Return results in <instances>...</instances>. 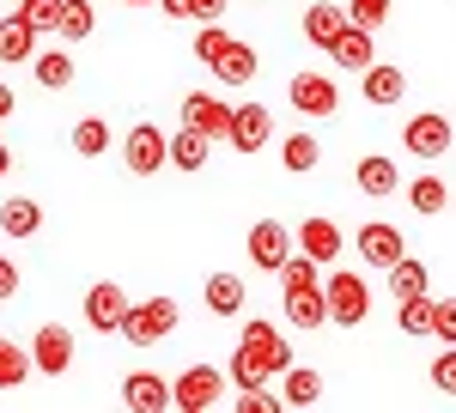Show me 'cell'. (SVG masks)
<instances>
[{
    "label": "cell",
    "instance_id": "cell-1",
    "mask_svg": "<svg viewBox=\"0 0 456 413\" xmlns=\"http://www.w3.org/2000/svg\"><path fill=\"white\" fill-rule=\"evenodd\" d=\"M176 298H141V304H128V316H122V341L128 346H152V341H165L176 328Z\"/></svg>",
    "mask_w": 456,
    "mask_h": 413
},
{
    "label": "cell",
    "instance_id": "cell-2",
    "mask_svg": "<svg viewBox=\"0 0 456 413\" xmlns=\"http://www.w3.org/2000/svg\"><path fill=\"white\" fill-rule=\"evenodd\" d=\"M451 140H456V128H451V116L444 109H420V116H408V128H402V152H414V158H444L451 152Z\"/></svg>",
    "mask_w": 456,
    "mask_h": 413
},
{
    "label": "cell",
    "instance_id": "cell-3",
    "mask_svg": "<svg viewBox=\"0 0 456 413\" xmlns=\"http://www.w3.org/2000/svg\"><path fill=\"white\" fill-rule=\"evenodd\" d=\"M122 165H128L134 176H159L165 165H171V134L152 128V122L128 128V134H122Z\"/></svg>",
    "mask_w": 456,
    "mask_h": 413
},
{
    "label": "cell",
    "instance_id": "cell-4",
    "mask_svg": "<svg viewBox=\"0 0 456 413\" xmlns=\"http://www.w3.org/2000/svg\"><path fill=\"white\" fill-rule=\"evenodd\" d=\"M238 346H244L249 359L268 371V377H281V371H292V346H286V335L274 328V322H262V316H249L244 335H238Z\"/></svg>",
    "mask_w": 456,
    "mask_h": 413
},
{
    "label": "cell",
    "instance_id": "cell-5",
    "mask_svg": "<svg viewBox=\"0 0 456 413\" xmlns=\"http://www.w3.org/2000/svg\"><path fill=\"white\" fill-rule=\"evenodd\" d=\"M322 292H329V316H335L341 328H359V322L371 316V286H365V274H329Z\"/></svg>",
    "mask_w": 456,
    "mask_h": 413
},
{
    "label": "cell",
    "instance_id": "cell-6",
    "mask_svg": "<svg viewBox=\"0 0 456 413\" xmlns=\"http://www.w3.org/2000/svg\"><path fill=\"white\" fill-rule=\"evenodd\" d=\"M281 304H286V322L292 328H322V322H335L329 316V292H322V279H298V286H286L281 279Z\"/></svg>",
    "mask_w": 456,
    "mask_h": 413
},
{
    "label": "cell",
    "instance_id": "cell-7",
    "mask_svg": "<svg viewBox=\"0 0 456 413\" xmlns=\"http://www.w3.org/2000/svg\"><path fill=\"white\" fill-rule=\"evenodd\" d=\"M286 98H292V109H298V116L322 122V116H335V109H341V85H335L329 73H292Z\"/></svg>",
    "mask_w": 456,
    "mask_h": 413
},
{
    "label": "cell",
    "instance_id": "cell-8",
    "mask_svg": "<svg viewBox=\"0 0 456 413\" xmlns=\"http://www.w3.org/2000/svg\"><path fill=\"white\" fill-rule=\"evenodd\" d=\"M292 231H286L281 219H256V225H249V262H256V268H262V274H281L286 262H292Z\"/></svg>",
    "mask_w": 456,
    "mask_h": 413
},
{
    "label": "cell",
    "instance_id": "cell-9",
    "mask_svg": "<svg viewBox=\"0 0 456 413\" xmlns=\"http://www.w3.org/2000/svg\"><path fill=\"white\" fill-rule=\"evenodd\" d=\"M353 249L365 255V268H384V274L408 255V243H402V231H395L389 219H365V225H359V238H353Z\"/></svg>",
    "mask_w": 456,
    "mask_h": 413
},
{
    "label": "cell",
    "instance_id": "cell-10",
    "mask_svg": "<svg viewBox=\"0 0 456 413\" xmlns=\"http://www.w3.org/2000/svg\"><path fill=\"white\" fill-rule=\"evenodd\" d=\"M225 383L232 371H213V365H189L183 377H176V408L183 413H208L219 395H225Z\"/></svg>",
    "mask_w": 456,
    "mask_h": 413
},
{
    "label": "cell",
    "instance_id": "cell-11",
    "mask_svg": "<svg viewBox=\"0 0 456 413\" xmlns=\"http://www.w3.org/2000/svg\"><path fill=\"white\" fill-rule=\"evenodd\" d=\"M31 359H37V371H43V377H68V365H73V328L43 322V328H37V341H31Z\"/></svg>",
    "mask_w": 456,
    "mask_h": 413
},
{
    "label": "cell",
    "instance_id": "cell-12",
    "mask_svg": "<svg viewBox=\"0 0 456 413\" xmlns=\"http://www.w3.org/2000/svg\"><path fill=\"white\" fill-rule=\"evenodd\" d=\"M122 316H128V292H122L116 279H98V286L86 292V322H92L98 335H122Z\"/></svg>",
    "mask_w": 456,
    "mask_h": 413
},
{
    "label": "cell",
    "instance_id": "cell-13",
    "mask_svg": "<svg viewBox=\"0 0 456 413\" xmlns=\"http://www.w3.org/2000/svg\"><path fill=\"white\" fill-rule=\"evenodd\" d=\"M122 401L134 413H165L176 408V383H165L159 371H134V377H122Z\"/></svg>",
    "mask_w": 456,
    "mask_h": 413
},
{
    "label": "cell",
    "instance_id": "cell-14",
    "mask_svg": "<svg viewBox=\"0 0 456 413\" xmlns=\"http://www.w3.org/2000/svg\"><path fill=\"white\" fill-rule=\"evenodd\" d=\"M232 109H238V103H219L213 92H189V98H183V122L201 128V134H213V140H232Z\"/></svg>",
    "mask_w": 456,
    "mask_h": 413
},
{
    "label": "cell",
    "instance_id": "cell-15",
    "mask_svg": "<svg viewBox=\"0 0 456 413\" xmlns=\"http://www.w3.org/2000/svg\"><path fill=\"white\" fill-rule=\"evenodd\" d=\"M268 140H274V116H268L262 103H238V109H232V146H238V152H262Z\"/></svg>",
    "mask_w": 456,
    "mask_h": 413
},
{
    "label": "cell",
    "instance_id": "cell-16",
    "mask_svg": "<svg viewBox=\"0 0 456 413\" xmlns=\"http://www.w3.org/2000/svg\"><path fill=\"white\" fill-rule=\"evenodd\" d=\"M37 36H43V31L12 6V12L0 19V61H6V68H12V61H37Z\"/></svg>",
    "mask_w": 456,
    "mask_h": 413
},
{
    "label": "cell",
    "instance_id": "cell-17",
    "mask_svg": "<svg viewBox=\"0 0 456 413\" xmlns=\"http://www.w3.org/2000/svg\"><path fill=\"white\" fill-rule=\"evenodd\" d=\"M359 92H365V103H402L408 98V73L395 68V61H371V68L359 73Z\"/></svg>",
    "mask_w": 456,
    "mask_h": 413
},
{
    "label": "cell",
    "instance_id": "cell-18",
    "mask_svg": "<svg viewBox=\"0 0 456 413\" xmlns=\"http://www.w3.org/2000/svg\"><path fill=\"white\" fill-rule=\"evenodd\" d=\"M353 182H359V195H371V201H389V195L402 189L395 158H384V152H365V158H359V171H353Z\"/></svg>",
    "mask_w": 456,
    "mask_h": 413
},
{
    "label": "cell",
    "instance_id": "cell-19",
    "mask_svg": "<svg viewBox=\"0 0 456 413\" xmlns=\"http://www.w3.org/2000/svg\"><path fill=\"white\" fill-rule=\"evenodd\" d=\"M371 36H378V31H365V25H347V31L335 36V49H329V55H335V68L365 73L371 61H378V43H371Z\"/></svg>",
    "mask_w": 456,
    "mask_h": 413
},
{
    "label": "cell",
    "instance_id": "cell-20",
    "mask_svg": "<svg viewBox=\"0 0 456 413\" xmlns=\"http://www.w3.org/2000/svg\"><path fill=\"white\" fill-rule=\"evenodd\" d=\"M353 25V12L341 6V0H322V6H311L305 12V36H311L316 49H335V36Z\"/></svg>",
    "mask_w": 456,
    "mask_h": 413
},
{
    "label": "cell",
    "instance_id": "cell-21",
    "mask_svg": "<svg viewBox=\"0 0 456 413\" xmlns=\"http://www.w3.org/2000/svg\"><path fill=\"white\" fill-rule=\"evenodd\" d=\"M256 68H262V61H256V49L238 43V36L225 43V55H213V79H219V85H249Z\"/></svg>",
    "mask_w": 456,
    "mask_h": 413
},
{
    "label": "cell",
    "instance_id": "cell-22",
    "mask_svg": "<svg viewBox=\"0 0 456 413\" xmlns=\"http://www.w3.org/2000/svg\"><path fill=\"white\" fill-rule=\"evenodd\" d=\"M298 249L329 268V262L341 255V225H335V219H305V225H298Z\"/></svg>",
    "mask_w": 456,
    "mask_h": 413
},
{
    "label": "cell",
    "instance_id": "cell-23",
    "mask_svg": "<svg viewBox=\"0 0 456 413\" xmlns=\"http://www.w3.org/2000/svg\"><path fill=\"white\" fill-rule=\"evenodd\" d=\"M316 401H322V377H316L311 365L281 371V408H316Z\"/></svg>",
    "mask_w": 456,
    "mask_h": 413
},
{
    "label": "cell",
    "instance_id": "cell-24",
    "mask_svg": "<svg viewBox=\"0 0 456 413\" xmlns=\"http://www.w3.org/2000/svg\"><path fill=\"white\" fill-rule=\"evenodd\" d=\"M31 73H37L43 92H68V85H73V55H61V49H37Z\"/></svg>",
    "mask_w": 456,
    "mask_h": 413
},
{
    "label": "cell",
    "instance_id": "cell-25",
    "mask_svg": "<svg viewBox=\"0 0 456 413\" xmlns=\"http://www.w3.org/2000/svg\"><path fill=\"white\" fill-rule=\"evenodd\" d=\"M208 146H213V134H201V128L183 122V134H171V165L176 171H201V165H208Z\"/></svg>",
    "mask_w": 456,
    "mask_h": 413
},
{
    "label": "cell",
    "instance_id": "cell-26",
    "mask_svg": "<svg viewBox=\"0 0 456 413\" xmlns=\"http://www.w3.org/2000/svg\"><path fill=\"white\" fill-rule=\"evenodd\" d=\"M110 146H116V134H110L104 116H86V122H73V152H79V158H104Z\"/></svg>",
    "mask_w": 456,
    "mask_h": 413
},
{
    "label": "cell",
    "instance_id": "cell-27",
    "mask_svg": "<svg viewBox=\"0 0 456 413\" xmlns=\"http://www.w3.org/2000/svg\"><path fill=\"white\" fill-rule=\"evenodd\" d=\"M0 231L6 238H37L43 231V206L37 201H0Z\"/></svg>",
    "mask_w": 456,
    "mask_h": 413
},
{
    "label": "cell",
    "instance_id": "cell-28",
    "mask_svg": "<svg viewBox=\"0 0 456 413\" xmlns=\"http://www.w3.org/2000/svg\"><path fill=\"white\" fill-rule=\"evenodd\" d=\"M201 298H208L213 316H238V310H244V279H238V274H213Z\"/></svg>",
    "mask_w": 456,
    "mask_h": 413
},
{
    "label": "cell",
    "instance_id": "cell-29",
    "mask_svg": "<svg viewBox=\"0 0 456 413\" xmlns=\"http://www.w3.org/2000/svg\"><path fill=\"white\" fill-rule=\"evenodd\" d=\"M31 371H37L31 346H19V341H6V335H0V389H19Z\"/></svg>",
    "mask_w": 456,
    "mask_h": 413
},
{
    "label": "cell",
    "instance_id": "cell-30",
    "mask_svg": "<svg viewBox=\"0 0 456 413\" xmlns=\"http://www.w3.org/2000/svg\"><path fill=\"white\" fill-rule=\"evenodd\" d=\"M426 286H432V274H426V262H414V255H402V262L389 268V292H395V304H402V298H420Z\"/></svg>",
    "mask_w": 456,
    "mask_h": 413
},
{
    "label": "cell",
    "instance_id": "cell-31",
    "mask_svg": "<svg viewBox=\"0 0 456 413\" xmlns=\"http://www.w3.org/2000/svg\"><path fill=\"white\" fill-rule=\"evenodd\" d=\"M444 201H451V189H444L438 176H414V182H408V206H414V213H426V219H438V213H444Z\"/></svg>",
    "mask_w": 456,
    "mask_h": 413
},
{
    "label": "cell",
    "instance_id": "cell-32",
    "mask_svg": "<svg viewBox=\"0 0 456 413\" xmlns=\"http://www.w3.org/2000/svg\"><path fill=\"white\" fill-rule=\"evenodd\" d=\"M316 158H322L316 134H286V140H281V165H286L292 176H298V171H316Z\"/></svg>",
    "mask_w": 456,
    "mask_h": 413
},
{
    "label": "cell",
    "instance_id": "cell-33",
    "mask_svg": "<svg viewBox=\"0 0 456 413\" xmlns=\"http://www.w3.org/2000/svg\"><path fill=\"white\" fill-rule=\"evenodd\" d=\"M92 31H98V12H92V0H68V12H61V43H86Z\"/></svg>",
    "mask_w": 456,
    "mask_h": 413
},
{
    "label": "cell",
    "instance_id": "cell-34",
    "mask_svg": "<svg viewBox=\"0 0 456 413\" xmlns=\"http://www.w3.org/2000/svg\"><path fill=\"white\" fill-rule=\"evenodd\" d=\"M432 310H438V298L432 292H420V298H402V335H432Z\"/></svg>",
    "mask_w": 456,
    "mask_h": 413
},
{
    "label": "cell",
    "instance_id": "cell-35",
    "mask_svg": "<svg viewBox=\"0 0 456 413\" xmlns=\"http://www.w3.org/2000/svg\"><path fill=\"white\" fill-rule=\"evenodd\" d=\"M19 12H25L43 36H61V12H68V0H25Z\"/></svg>",
    "mask_w": 456,
    "mask_h": 413
},
{
    "label": "cell",
    "instance_id": "cell-36",
    "mask_svg": "<svg viewBox=\"0 0 456 413\" xmlns=\"http://www.w3.org/2000/svg\"><path fill=\"white\" fill-rule=\"evenodd\" d=\"M171 19H189V25H213L219 12H225V0H159Z\"/></svg>",
    "mask_w": 456,
    "mask_h": 413
},
{
    "label": "cell",
    "instance_id": "cell-37",
    "mask_svg": "<svg viewBox=\"0 0 456 413\" xmlns=\"http://www.w3.org/2000/svg\"><path fill=\"white\" fill-rule=\"evenodd\" d=\"M225 43H232V31L213 19V25H201V31H195V55H201V61L213 68V55H225Z\"/></svg>",
    "mask_w": 456,
    "mask_h": 413
},
{
    "label": "cell",
    "instance_id": "cell-38",
    "mask_svg": "<svg viewBox=\"0 0 456 413\" xmlns=\"http://www.w3.org/2000/svg\"><path fill=\"white\" fill-rule=\"evenodd\" d=\"M353 25H365V31H384L389 25V0H347Z\"/></svg>",
    "mask_w": 456,
    "mask_h": 413
},
{
    "label": "cell",
    "instance_id": "cell-39",
    "mask_svg": "<svg viewBox=\"0 0 456 413\" xmlns=\"http://www.w3.org/2000/svg\"><path fill=\"white\" fill-rule=\"evenodd\" d=\"M225 371H232V383H238V389H262V377H268V371H262V365H256V359H249L244 346H238V352H232V365H225Z\"/></svg>",
    "mask_w": 456,
    "mask_h": 413
},
{
    "label": "cell",
    "instance_id": "cell-40",
    "mask_svg": "<svg viewBox=\"0 0 456 413\" xmlns=\"http://www.w3.org/2000/svg\"><path fill=\"white\" fill-rule=\"evenodd\" d=\"M432 389H438V395H456V346H444V352L432 359Z\"/></svg>",
    "mask_w": 456,
    "mask_h": 413
},
{
    "label": "cell",
    "instance_id": "cell-41",
    "mask_svg": "<svg viewBox=\"0 0 456 413\" xmlns=\"http://www.w3.org/2000/svg\"><path fill=\"white\" fill-rule=\"evenodd\" d=\"M432 335H438V346H456V298H438V310H432Z\"/></svg>",
    "mask_w": 456,
    "mask_h": 413
},
{
    "label": "cell",
    "instance_id": "cell-42",
    "mask_svg": "<svg viewBox=\"0 0 456 413\" xmlns=\"http://www.w3.org/2000/svg\"><path fill=\"white\" fill-rule=\"evenodd\" d=\"M281 401L274 395H262V389H238V413H274Z\"/></svg>",
    "mask_w": 456,
    "mask_h": 413
},
{
    "label": "cell",
    "instance_id": "cell-43",
    "mask_svg": "<svg viewBox=\"0 0 456 413\" xmlns=\"http://www.w3.org/2000/svg\"><path fill=\"white\" fill-rule=\"evenodd\" d=\"M19 292V268H12V255H0V304Z\"/></svg>",
    "mask_w": 456,
    "mask_h": 413
},
{
    "label": "cell",
    "instance_id": "cell-44",
    "mask_svg": "<svg viewBox=\"0 0 456 413\" xmlns=\"http://www.w3.org/2000/svg\"><path fill=\"white\" fill-rule=\"evenodd\" d=\"M12 103H19V98H12V85H0V122L12 116Z\"/></svg>",
    "mask_w": 456,
    "mask_h": 413
},
{
    "label": "cell",
    "instance_id": "cell-45",
    "mask_svg": "<svg viewBox=\"0 0 456 413\" xmlns=\"http://www.w3.org/2000/svg\"><path fill=\"white\" fill-rule=\"evenodd\" d=\"M6 171H12V152H6V146H0V176H6Z\"/></svg>",
    "mask_w": 456,
    "mask_h": 413
},
{
    "label": "cell",
    "instance_id": "cell-46",
    "mask_svg": "<svg viewBox=\"0 0 456 413\" xmlns=\"http://www.w3.org/2000/svg\"><path fill=\"white\" fill-rule=\"evenodd\" d=\"M122 6H152V0H122Z\"/></svg>",
    "mask_w": 456,
    "mask_h": 413
},
{
    "label": "cell",
    "instance_id": "cell-47",
    "mask_svg": "<svg viewBox=\"0 0 456 413\" xmlns=\"http://www.w3.org/2000/svg\"><path fill=\"white\" fill-rule=\"evenodd\" d=\"M341 6H347V0H341Z\"/></svg>",
    "mask_w": 456,
    "mask_h": 413
}]
</instances>
